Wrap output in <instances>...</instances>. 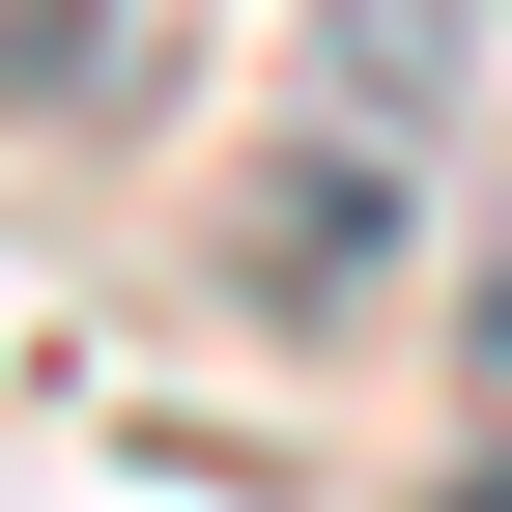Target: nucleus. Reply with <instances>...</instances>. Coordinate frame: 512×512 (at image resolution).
<instances>
[{"instance_id": "nucleus-1", "label": "nucleus", "mask_w": 512, "mask_h": 512, "mask_svg": "<svg viewBox=\"0 0 512 512\" xmlns=\"http://www.w3.org/2000/svg\"><path fill=\"white\" fill-rule=\"evenodd\" d=\"M399 228H427V171H399V143L256 114V171H228V313H256V342H342V313L399 285Z\"/></svg>"}, {"instance_id": "nucleus-3", "label": "nucleus", "mask_w": 512, "mask_h": 512, "mask_svg": "<svg viewBox=\"0 0 512 512\" xmlns=\"http://www.w3.org/2000/svg\"><path fill=\"white\" fill-rule=\"evenodd\" d=\"M228 0H0V114H171Z\"/></svg>"}, {"instance_id": "nucleus-4", "label": "nucleus", "mask_w": 512, "mask_h": 512, "mask_svg": "<svg viewBox=\"0 0 512 512\" xmlns=\"http://www.w3.org/2000/svg\"><path fill=\"white\" fill-rule=\"evenodd\" d=\"M456 370H484V427H512V228H484V285H456Z\"/></svg>"}, {"instance_id": "nucleus-2", "label": "nucleus", "mask_w": 512, "mask_h": 512, "mask_svg": "<svg viewBox=\"0 0 512 512\" xmlns=\"http://www.w3.org/2000/svg\"><path fill=\"white\" fill-rule=\"evenodd\" d=\"M285 114H342V143L456 171V0H313V29H285Z\"/></svg>"}, {"instance_id": "nucleus-5", "label": "nucleus", "mask_w": 512, "mask_h": 512, "mask_svg": "<svg viewBox=\"0 0 512 512\" xmlns=\"http://www.w3.org/2000/svg\"><path fill=\"white\" fill-rule=\"evenodd\" d=\"M456 512H512V427H484V484H456Z\"/></svg>"}]
</instances>
